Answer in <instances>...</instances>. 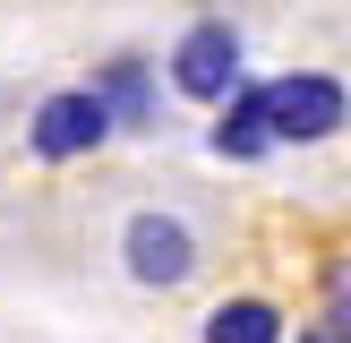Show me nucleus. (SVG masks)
I'll return each mask as SVG.
<instances>
[{
	"label": "nucleus",
	"instance_id": "obj_1",
	"mask_svg": "<svg viewBox=\"0 0 351 343\" xmlns=\"http://www.w3.org/2000/svg\"><path fill=\"white\" fill-rule=\"evenodd\" d=\"M343 120H351L343 78H326V69L266 78V129H274V146H317V137H335Z\"/></svg>",
	"mask_w": 351,
	"mask_h": 343
},
{
	"label": "nucleus",
	"instance_id": "obj_2",
	"mask_svg": "<svg viewBox=\"0 0 351 343\" xmlns=\"http://www.w3.org/2000/svg\"><path fill=\"white\" fill-rule=\"evenodd\" d=\"M120 257H129V274L146 292H171L197 274V232H189L180 215H163V206H146V215H129V232H120Z\"/></svg>",
	"mask_w": 351,
	"mask_h": 343
},
{
	"label": "nucleus",
	"instance_id": "obj_3",
	"mask_svg": "<svg viewBox=\"0 0 351 343\" xmlns=\"http://www.w3.org/2000/svg\"><path fill=\"white\" fill-rule=\"evenodd\" d=\"M103 137H112V112L95 103V86H69V95H43L26 120V146L43 154V163H77V154H95Z\"/></svg>",
	"mask_w": 351,
	"mask_h": 343
},
{
	"label": "nucleus",
	"instance_id": "obj_4",
	"mask_svg": "<svg viewBox=\"0 0 351 343\" xmlns=\"http://www.w3.org/2000/svg\"><path fill=\"white\" fill-rule=\"evenodd\" d=\"M171 86H180L189 103H223L240 86V34L223 26V17H206V26L180 34V51H171Z\"/></svg>",
	"mask_w": 351,
	"mask_h": 343
},
{
	"label": "nucleus",
	"instance_id": "obj_5",
	"mask_svg": "<svg viewBox=\"0 0 351 343\" xmlns=\"http://www.w3.org/2000/svg\"><path fill=\"white\" fill-rule=\"evenodd\" d=\"M274 129H266V86H232L223 95V120H215V154H232V163H249V154H266Z\"/></svg>",
	"mask_w": 351,
	"mask_h": 343
},
{
	"label": "nucleus",
	"instance_id": "obj_6",
	"mask_svg": "<svg viewBox=\"0 0 351 343\" xmlns=\"http://www.w3.org/2000/svg\"><path fill=\"white\" fill-rule=\"evenodd\" d=\"M95 103L112 120H129V129H146L154 120V86H146V60H112V69H95Z\"/></svg>",
	"mask_w": 351,
	"mask_h": 343
},
{
	"label": "nucleus",
	"instance_id": "obj_7",
	"mask_svg": "<svg viewBox=\"0 0 351 343\" xmlns=\"http://www.w3.org/2000/svg\"><path fill=\"white\" fill-rule=\"evenodd\" d=\"M206 343H283V309L274 300H223L206 318Z\"/></svg>",
	"mask_w": 351,
	"mask_h": 343
},
{
	"label": "nucleus",
	"instance_id": "obj_8",
	"mask_svg": "<svg viewBox=\"0 0 351 343\" xmlns=\"http://www.w3.org/2000/svg\"><path fill=\"white\" fill-rule=\"evenodd\" d=\"M300 343H335V335H300Z\"/></svg>",
	"mask_w": 351,
	"mask_h": 343
}]
</instances>
